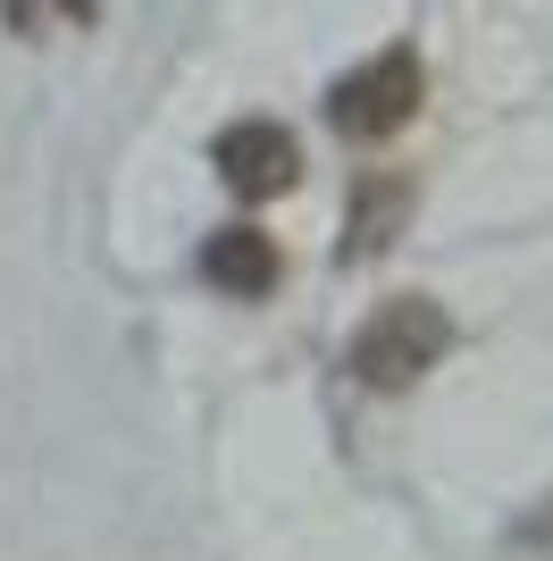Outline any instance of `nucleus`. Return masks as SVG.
Listing matches in <instances>:
<instances>
[{
	"label": "nucleus",
	"mask_w": 553,
	"mask_h": 561,
	"mask_svg": "<svg viewBox=\"0 0 553 561\" xmlns=\"http://www.w3.org/2000/svg\"><path fill=\"white\" fill-rule=\"evenodd\" d=\"M461 344V328H453V310L444 302H428V294H394V302H377L352 328V344H345V369H352V386H369V394H411L428 369H444V352Z\"/></svg>",
	"instance_id": "nucleus-1"
},
{
	"label": "nucleus",
	"mask_w": 553,
	"mask_h": 561,
	"mask_svg": "<svg viewBox=\"0 0 553 561\" xmlns=\"http://www.w3.org/2000/svg\"><path fill=\"white\" fill-rule=\"evenodd\" d=\"M419 110H428V68H419L411 43L377 50V59H361V68H345L336 84H327V135L361 142V151L394 142Z\"/></svg>",
	"instance_id": "nucleus-2"
},
{
	"label": "nucleus",
	"mask_w": 553,
	"mask_h": 561,
	"mask_svg": "<svg viewBox=\"0 0 553 561\" xmlns=\"http://www.w3.org/2000/svg\"><path fill=\"white\" fill-rule=\"evenodd\" d=\"M210 168H218V185H227L244 210L285 202V193L302 185V135L276 126V117H235V126H218V142H210Z\"/></svg>",
	"instance_id": "nucleus-3"
},
{
	"label": "nucleus",
	"mask_w": 553,
	"mask_h": 561,
	"mask_svg": "<svg viewBox=\"0 0 553 561\" xmlns=\"http://www.w3.org/2000/svg\"><path fill=\"white\" fill-rule=\"evenodd\" d=\"M419 210V176L411 168H369V176H352V202H345V243L336 252L361 268V260H386L394 243H403V227H411Z\"/></svg>",
	"instance_id": "nucleus-4"
},
{
	"label": "nucleus",
	"mask_w": 553,
	"mask_h": 561,
	"mask_svg": "<svg viewBox=\"0 0 553 561\" xmlns=\"http://www.w3.org/2000/svg\"><path fill=\"white\" fill-rule=\"evenodd\" d=\"M202 285L227 294V302H269L285 285V243L269 227H252V218H235V227L202 234Z\"/></svg>",
	"instance_id": "nucleus-5"
},
{
	"label": "nucleus",
	"mask_w": 553,
	"mask_h": 561,
	"mask_svg": "<svg viewBox=\"0 0 553 561\" xmlns=\"http://www.w3.org/2000/svg\"><path fill=\"white\" fill-rule=\"evenodd\" d=\"M511 545H520V553H553V494L537 503L529 519H511Z\"/></svg>",
	"instance_id": "nucleus-6"
},
{
	"label": "nucleus",
	"mask_w": 553,
	"mask_h": 561,
	"mask_svg": "<svg viewBox=\"0 0 553 561\" xmlns=\"http://www.w3.org/2000/svg\"><path fill=\"white\" fill-rule=\"evenodd\" d=\"M0 18H9V34H34V25H43V18H34V0H0Z\"/></svg>",
	"instance_id": "nucleus-7"
},
{
	"label": "nucleus",
	"mask_w": 553,
	"mask_h": 561,
	"mask_svg": "<svg viewBox=\"0 0 553 561\" xmlns=\"http://www.w3.org/2000/svg\"><path fill=\"white\" fill-rule=\"evenodd\" d=\"M59 9H68V18H92V0H59Z\"/></svg>",
	"instance_id": "nucleus-8"
}]
</instances>
